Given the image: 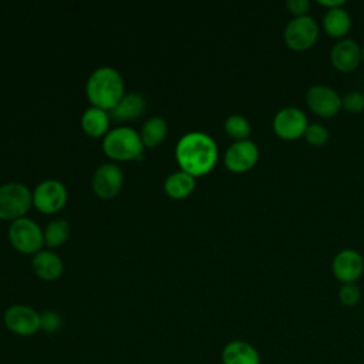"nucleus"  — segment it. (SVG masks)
<instances>
[{
	"instance_id": "27",
	"label": "nucleus",
	"mask_w": 364,
	"mask_h": 364,
	"mask_svg": "<svg viewBox=\"0 0 364 364\" xmlns=\"http://www.w3.org/2000/svg\"><path fill=\"white\" fill-rule=\"evenodd\" d=\"M40 327L46 333H55L61 327V316L51 310L43 311L40 314Z\"/></svg>"
},
{
	"instance_id": "26",
	"label": "nucleus",
	"mask_w": 364,
	"mask_h": 364,
	"mask_svg": "<svg viewBox=\"0 0 364 364\" xmlns=\"http://www.w3.org/2000/svg\"><path fill=\"white\" fill-rule=\"evenodd\" d=\"M341 109L350 114H360L364 111V94L360 91H348L341 97Z\"/></svg>"
},
{
	"instance_id": "5",
	"label": "nucleus",
	"mask_w": 364,
	"mask_h": 364,
	"mask_svg": "<svg viewBox=\"0 0 364 364\" xmlns=\"http://www.w3.org/2000/svg\"><path fill=\"white\" fill-rule=\"evenodd\" d=\"M318 38V24L311 16L293 17L284 27L283 40L293 51L311 48Z\"/></svg>"
},
{
	"instance_id": "23",
	"label": "nucleus",
	"mask_w": 364,
	"mask_h": 364,
	"mask_svg": "<svg viewBox=\"0 0 364 364\" xmlns=\"http://www.w3.org/2000/svg\"><path fill=\"white\" fill-rule=\"evenodd\" d=\"M225 131L233 139L245 141V139L249 138V135L252 132V127L243 115L232 114L225 121Z\"/></svg>"
},
{
	"instance_id": "6",
	"label": "nucleus",
	"mask_w": 364,
	"mask_h": 364,
	"mask_svg": "<svg viewBox=\"0 0 364 364\" xmlns=\"http://www.w3.org/2000/svg\"><path fill=\"white\" fill-rule=\"evenodd\" d=\"M9 237L11 245L23 253H37L44 242L43 230L28 218L13 220L9 228Z\"/></svg>"
},
{
	"instance_id": "15",
	"label": "nucleus",
	"mask_w": 364,
	"mask_h": 364,
	"mask_svg": "<svg viewBox=\"0 0 364 364\" xmlns=\"http://www.w3.org/2000/svg\"><path fill=\"white\" fill-rule=\"evenodd\" d=\"M222 364H260L259 351L247 341L233 340L229 341L220 354Z\"/></svg>"
},
{
	"instance_id": "7",
	"label": "nucleus",
	"mask_w": 364,
	"mask_h": 364,
	"mask_svg": "<svg viewBox=\"0 0 364 364\" xmlns=\"http://www.w3.org/2000/svg\"><path fill=\"white\" fill-rule=\"evenodd\" d=\"M307 117L306 114L296 107H284L273 118V131L274 134L284 141H294L304 135L307 129Z\"/></svg>"
},
{
	"instance_id": "16",
	"label": "nucleus",
	"mask_w": 364,
	"mask_h": 364,
	"mask_svg": "<svg viewBox=\"0 0 364 364\" xmlns=\"http://www.w3.org/2000/svg\"><path fill=\"white\" fill-rule=\"evenodd\" d=\"M146 108V100L138 92H128L119 100V102L111 109V117L117 121L135 119L144 114Z\"/></svg>"
},
{
	"instance_id": "14",
	"label": "nucleus",
	"mask_w": 364,
	"mask_h": 364,
	"mask_svg": "<svg viewBox=\"0 0 364 364\" xmlns=\"http://www.w3.org/2000/svg\"><path fill=\"white\" fill-rule=\"evenodd\" d=\"M122 171L115 164L101 165L92 176V189L101 198L115 196L122 186Z\"/></svg>"
},
{
	"instance_id": "9",
	"label": "nucleus",
	"mask_w": 364,
	"mask_h": 364,
	"mask_svg": "<svg viewBox=\"0 0 364 364\" xmlns=\"http://www.w3.org/2000/svg\"><path fill=\"white\" fill-rule=\"evenodd\" d=\"M6 327L23 337H28L36 334L41 327H40V313L34 310L30 306L26 304H13L10 306L3 316Z\"/></svg>"
},
{
	"instance_id": "8",
	"label": "nucleus",
	"mask_w": 364,
	"mask_h": 364,
	"mask_svg": "<svg viewBox=\"0 0 364 364\" xmlns=\"http://www.w3.org/2000/svg\"><path fill=\"white\" fill-rule=\"evenodd\" d=\"M306 104L313 114L321 118H331L341 109V97L334 88L324 84H316L307 90Z\"/></svg>"
},
{
	"instance_id": "20",
	"label": "nucleus",
	"mask_w": 364,
	"mask_h": 364,
	"mask_svg": "<svg viewBox=\"0 0 364 364\" xmlns=\"http://www.w3.org/2000/svg\"><path fill=\"white\" fill-rule=\"evenodd\" d=\"M108 124L109 118L107 111L97 107L87 108L81 117V127L91 136H100L105 134V131L108 129Z\"/></svg>"
},
{
	"instance_id": "22",
	"label": "nucleus",
	"mask_w": 364,
	"mask_h": 364,
	"mask_svg": "<svg viewBox=\"0 0 364 364\" xmlns=\"http://www.w3.org/2000/svg\"><path fill=\"white\" fill-rule=\"evenodd\" d=\"M70 225L65 219L51 220L44 230V240L48 246H58L68 239Z\"/></svg>"
},
{
	"instance_id": "13",
	"label": "nucleus",
	"mask_w": 364,
	"mask_h": 364,
	"mask_svg": "<svg viewBox=\"0 0 364 364\" xmlns=\"http://www.w3.org/2000/svg\"><path fill=\"white\" fill-rule=\"evenodd\" d=\"M330 61L333 67L340 73H351L361 63V47L353 38L338 40L331 51Z\"/></svg>"
},
{
	"instance_id": "4",
	"label": "nucleus",
	"mask_w": 364,
	"mask_h": 364,
	"mask_svg": "<svg viewBox=\"0 0 364 364\" xmlns=\"http://www.w3.org/2000/svg\"><path fill=\"white\" fill-rule=\"evenodd\" d=\"M33 202V193L21 182L0 185V219L16 220L24 218Z\"/></svg>"
},
{
	"instance_id": "2",
	"label": "nucleus",
	"mask_w": 364,
	"mask_h": 364,
	"mask_svg": "<svg viewBox=\"0 0 364 364\" xmlns=\"http://www.w3.org/2000/svg\"><path fill=\"white\" fill-rule=\"evenodd\" d=\"M85 92L92 107L112 109L124 97V80L112 67H100L87 80Z\"/></svg>"
},
{
	"instance_id": "21",
	"label": "nucleus",
	"mask_w": 364,
	"mask_h": 364,
	"mask_svg": "<svg viewBox=\"0 0 364 364\" xmlns=\"http://www.w3.org/2000/svg\"><path fill=\"white\" fill-rule=\"evenodd\" d=\"M166 134V122L161 117H151L141 129V141L144 146L154 148L156 146Z\"/></svg>"
},
{
	"instance_id": "19",
	"label": "nucleus",
	"mask_w": 364,
	"mask_h": 364,
	"mask_svg": "<svg viewBox=\"0 0 364 364\" xmlns=\"http://www.w3.org/2000/svg\"><path fill=\"white\" fill-rule=\"evenodd\" d=\"M164 188L171 198H175V199L185 198L195 188V176L186 173L185 171H176L165 179Z\"/></svg>"
},
{
	"instance_id": "12",
	"label": "nucleus",
	"mask_w": 364,
	"mask_h": 364,
	"mask_svg": "<svg viewBox=\"0 0 364 364\" xmlns=\"http://www.w3.org/2000/svg\"><path fill=\"white\" fill-rule=\"evenodd\" d=\"M331 270L340 283H355L364 273V259L357 250H340L333 259Z\"/></svg>"
},
{
	"instance_id": "28",
	"label": "nucleus",
	"mask_w": 364,
	"mask_h": 364,
	"mask_svg": "<svg viewBox=\"0 0 364 364\" xmlns=\"http://www.w3.org/2000/svg\"><path fill=\"white\" fill-rule=\"evenodd\" d=\"M286 7L294 17H301V16H307V11L310 9V1L309 0H287Z\"/></svg>"
},
{
	"instance_id": "25",
	"label": "nucleus",
	"mask_w": 364,
	"mask_h": 364,
	"mask_svg": "<svg viewBox=\"0 0 364 364\" xmlns=\"http://www.w3.org/2000/svg\"><path fill=\"white\" fill-rule=\"evenodd\" d=\"M338 300L346 307H354L361 300V290L355 283L341 284L338 289Z\"/></svg>"
},
{
	"instance_id": "3",
	"label": "nucleus",
	"mask_w": 364,
	"mask_h": 364,
	"mask_svg": "<svg viewBox=\"0 0 364 364\" xmlns=\"http://www.w3.org/2000/svg\"><path fill=\"white\" fill-rule=\"evenodd\" d=\"M104 152L117 161L141 159L144 144L138 132L129 127H118L111 129L102 141Z\"/></svg>"
},
{
	"instance_id": "1",
	"label": "nucleus",
	"mask_w": 364,
	"mask_h": 364,
	"mask_svg": "<svg viewBox=\"0 0 364 364\" xmlns=\"http://www.w3.org/2000/svg\"><path fill=\"white\" fill-rule=\"evenodd\" d=\"M175 154L182 171L192 176L208 173L218 161L216 142L212 136L200 131L182 135L176 144Z\"/></svg>"
},
{
	"instance_id": "29",
	"label": "nucleus",
	"mask_w": 364,
	"mask_h": 364,
	"mask_svg": "<svg viewBox=\"0 0 364 364\" xmlns=\"http://www.w3.org/2000/svg\"><path fill=\"white\" fill-rule=\"evenodd\" d=\"M317 3L323 7H327V10H331L336 7H343L346 4L344 0H317Z\"/></svg>"
},
{
	"instance_id": "30",
	"label": "nucleus",
	"mask_w": 364,
	"mask_h": 364,
	"mask_svg": "<svg viewBox=\"0 0 364 364\" xmlns=\"http://www.w3.org/2000/svg\"><path fill=\"white\" fill-rule=\"evenodd\" d=\"M361 61L364 63V46L361 47Z\"/></svg>"
},
{
	"instance_id": "18",
	"label": "nucleus",
	"mask_w": 364,
	"mask_h": 364,
	"mask_svg": "<svg viewBox=\"0 0 364 364\" xmlns=\"http://www.w3.org/2000/svg\"><path fill=\"white\" fill-rule=\"evenodd\" d=\"M36 274L44 280H54L63 273V260L51 250H38L33 257Z\"/></svg>"
},
{
	"instance_id": "17",
	"label": "nucleus",
	"mask_w": 364,
	"mask_h": 364,
	"mask_svg": "<svg viewBox=\"0 0 364 364\" xmlns=\"http://www.w3.org/2000/svg\"><path fill=\"white\" fill-rule=\"evenodd\" d=\"M351 16L343 7L327 10L323 17V28L333 38H344L351 30Z\"/></svg>"
},
{
	"instance_id": "10",
	"label": "nucleus",
	"mask_w": 364,
	"mask_h": 364,
	"mask_svg": "<svg viewBox=\"0 0 364 364\" xmlns=\"http://www.w3.org/2000/svg\"><path fill=\"white\" fill-rule=\"evenodd\" d=\"M67 200V189L57 179H46L40 182L33 192V203L44 213L60 210Z\"/></svg>"
},
{
	"instance_id": "11",
	"label": "nucleus",
	"mask_w": 364,
	"mask_h": 364,
	"mask_svg": "<svg viewBox=\"0 0 364 364\" xmlns=\"http://www.w3.org/2000/svg\"><path fill=\"white\" fill-rule=\"evenodd\" d=\"M259 159V148L250 141H236L225 152V165L235 173H243L252 169Z\"/></svg>"
},
{
	"instance_id": "24",
	"label": "nucleus",
	"mask_w": 364,
	"mask_h": 364,
	"mask_svg": "<svg viewBox=\"0 0 364 364\" xmlns=\"http://www.w3.org/2000/svg\"><path fill=\"white\" fill-rule=\"evenodd\" d=\"M304 139L310 144V145H314V146H323L328 142L330 139V132L328 129L323 125V124H317V122H313V124H309L307 125V129L304 132Z\"/></svg>"
}]
</instances>
